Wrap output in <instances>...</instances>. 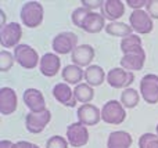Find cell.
Instances as JSON below:
<instances>
[{
  "label": "cell",
  "instance_id": "44dd1931",
  "mask_svg": "<svg viewBox=\"0 0 158 148\" xmlns=\"http://www.w3.org/2000/svg\"><path fill=\"white\" fill-rule=\"evenodd\" d=\"M104 79H107V75L100 65H90L85 69V82L92 87L101 86Z\"/></svg>",
  "mask_w": 158,
  "mask_h": 148
},
{
  "label": "cell",
  "instance_id": "e0dca14e",
  "mask_svg": "<svg viewBox=\"0 0 158 148\" xmlns=\"http://www.w3.org/2000/svg\"><path fill=\"white\" fill-rule=\"evenodd\" d=\"M53 97L57 100L60 104L65 105V107H75L77 105V98H75V93L67 83H57L53 87Z\"/></svg>",
  "mask_w": 158,
  "mask_h": 148
},
{
  "label": "cell",
  "instance_id": "7a4b0ae2",
  "mask_svg": "<svg viewBox=\"0 0 158 148\" xmlns=\"http://www.w3.org/2000/svg\"><path fill=\"white\" fill-rule=\"evenodd\" d=\"M126 119L125 107L121 104V101L110 100L101 108V121L108 125H121Z\"/></svg>",
  "mask_w": 158,
  "mask_h": 148
},
{
  "label": "cell",
  "instance_id": "484cf974",
  "mask_svg": "<svg viewBox=\"0 0 158 148\" xmlns=\"http://www.w3.org/2000/svg\"><path fill=\"white\" fill-rule=\"evenodd\" d=\"M139 101H140V96L135 89H132V87L125 89V90L121 93V104L125 108L133 110V108L137 107Z\"/></svg>",
  "mask_w": 158,
  "mask_h": 148
},
{
  "label": "cell",
  "instance_id": "2e32d148",
  "mask_svg": "<svg viewBox=\"0 0 158 148\" xmlns=\"http://www.w3.org/2000/svg\"><path fill=\"white\" fill-rule=\"evenodd\" d=\"M17 93L11 87L0 89V114L2 115H11L17 110Z\"/></svg>",
  "mask_w": 158,
  "mask_h": 148
},
{
  "label": "cell",
  "instance_id": "d590c367",
  "mask_svg": "<svg viewBox=\"0 0 158 148\" xmlns=\"http://www.w3.org/2000/svg\"><path fill=\"white\" fill-rule=\"evenodd\" d=\"M0 15H2V28H3L4 25H7V24H6V14H4V10H0Z\"/></svg>",
  "mask_w": 158,
  "mask_h": 148
},
{
  "label": "cell",
  "instance_id": "30bf717a",
  "mask_svg": "<svg viewBox=\"0 0 158 148\" xmlns=\"http://www.w3.org/2000/svg\"><path fill=\"white\" fill-rule=\"evenodd\" d=\"M67 140L69 146L74 148H81L89 143V130L81 122L71 123L67 127Z\"/></svg>",
  "mask_w": 158,
  "mask_h": 148
},
{
  "label": "cell",
  "instance_id": "5b68a950",
  "mask_svg": "<svg viewBox=\"0 0 158 148\" xmlns=\"http://www.w3.org/2000/svg\"><path fill=\"white\" fill-rule=\"evenodd\" d=\"M22 38V26L18 22H10L0 29V44L4 49H15Z\"/></svg>",
  "mask_w": 158,
  "mask_h": 148
},
{
  "label": "cell",
  "instance_id": "52a82bcc",
  "mask_svg": "<svg viewBox=\"0 0 158 148\" xmlns=\"http://www.w3.org/2000/svg\"><path fill=\"white\" fill-rule=\"evenodd\" d=\"M50 121H52V112L49 110L43 112H29L25 118V126L29 133L39 134L46 129Z\"/></svg>",
  "mask_w": 158,
  "mask_h": 148
},
{
  "label": "cell",
  "instance_id": "8992f818",
  "mask_svg": "<svg viewBox=\"0 0 158 148\" xmlns=\"http://www.w3.org/2000/svg\"><path fill=\"white\" fill-rule=\"evenodd\" d=\"M140 94L147 104L158 102V75H144L140 80Z\"/></svg>",
  "mask_w": 158,
  "mask_h": 148
},
{
  "label": "cell",
  "instance_id": "7402d4cb",
  "mask_svg": "<svg viewBox=\"0 0 158 148\" xmlns=\"http://www.w3.org/2000/svg\"><path fill=\"white\" fill-rule=\"evenodd\" d=\"M64 82H67L68 85H81L79 82H82V79H85V71L78 65H67L61 72Z\"/></svg>",
  "mask_w": 158,
  "mask_h": 148
},
{
  "label": "cell",
  "instance_id": "9c48e42d",
  "mask_svg": "<svg viewBox=\"0 0 158 148\" xmlns=\"http://www.w3.org/2000/svg\"><path fill=\"white\" fill-rule=\"evenodd\" d=\"M129 24H131L132 29H133L135 32L142 33V35L150 33L154 28L153 18H151L147 11H144V10L132 11V14L129 15Z\"/></svg>",
  "mask_w": 158,
  "mask_h": 148
},
{
  "label": "cell",
  "instance_id": "f1b7e54d",
  "mask_svg": "<svg viewBox=\"0 0 158 148\" xmlns=\"http://www.w3.org/2000/svg\"><path fill=\"white\" fill-rule=\"evenodd\" d=\"M68 140L61 137V136H53L46 143V148H68Z\"/></svg>",
  "mask_w": 158,
  "mask_h": 148
},
{
  "label": "cell",
  "instance_id": "cb8c5ba5",
  "mask_svg": "<svg viewBox=\"0 0 158 148\" xmlns=\"http://www.w3.org/2000/svg\"><path fill=\"white\" fill-rule=\"evenodd\" d=\"M74 93H75L77 101L82 102V104H89L93 100V97H94V90L87 83H81V85L75 86Z\"/></svg>",
  "mask_w": 158,
  "mask_h": 148
},
{
  "label": "cell",
  "instance_id": "277c9868",
  "mask_svg": "<svg viewBox=\"0 0 158 148\" xmlns=\"http://www.w3.org/2000/svg\"><path fill=\"white\" fill-rule=\"evenodd\" d=\"M78 46V36L74 32H61L56 35L52 42V47L56 54H72Z\"/></svg>",
  "mask_w": 158,
  "mask_h": 148
},
{
  "label": "cell",
  "instance_id": "d4e9b609",
  "mask_svg": "<svg viewBox=\"0 0 158 148\" xmlns=\"http://www.w3.org/2000/svg\"><path fill=\"white\" fill-rule=\"evenodd\" d=\"M142 39L139 38L137 35H129L126 38H123L121 40V50H122L123 54H128V53H133V51H137V50L143 49L142 46Z\"/></svg>",
  "mask_w": 158,
  "mask_h": 148
},
{
  "label": "cell",
  "instance_id": "83f0119b",
  "mask_svg": "<svg viewBox=\"0 0 158 148\" xmlns=\"http://www.w3.org/2000/svg\"><path fill=\"white\" fill-rule=\"evenodd\" d=\"M90 13H92V11H90L89 8L83 7V6H82V7L75 8V10L72 11V15H71V19H72V22H74L75 26L82 28V25H83V21L86 19V17L89 15Z\"/></svg>",
  "mask_w": 158,
  "mask_h": 148
},
{
  "label": "cell",
  "instance_id": "f546056e",
  "mask_svg": "<svg viewBox=\"0 0 158 148\" xmlns=\"http://www.w3.org/2000/svg\"><path fill=\"white\" fill-rule=\"evenodd\" d=\"M156 140H158V134L156 133H144L140 136L139 138V148H148L151 143H154Z\"/></svg>",
  "mask_w": 158,
  "mask_h": 148
},
{
  "label": "cell",
  "instance_id": "ac0fdd59",
  "mask_svg": "<svg viewBox=\"0 0 158 148\" xmlns=\"http://www.w3.org/2000/svg\"><path fill=\"white\" fill-rule=\"evenodd\" d=\"M125 14V3L121 0H106L101 7V15L110 19V22H117Z\"/></svg>",
  "mask_w": 158,
  "mask_h": 148
},
{
  "label": "cell",
  "instance_id": "4fadbf2b",
  "mask_svg": "<svg viewBox=\"0 0 158 148\" xmlns=\"http://www.w3.org/2000/svg\"><path fill=\"white\" fill-rule=\"evenodd\" d=\"M144 62H146V51L144 49H140L137 51L123 54L122 58H121V68L126 69L129 72L140 71L144 66Z\"/></svg>",
  "mask_w": 158,
  "mask_h": 148
},
{
  "label": "cell",
  "instance_id": "8fae6325",
  "mask_svg": "<svg viewBox=\"0 0 158 148\" xmlns=\"http://www.w3.org/2000/svg\"><path fill=\"white\" fill-rule=\"evenodd\" d=\"M22 100H24V104L29 108L31 112H43L47 110L43 93L38 89H27L22 94Z\"/></svg>",
  "mask_w": 158,
  "mask_h": 148
},
{
  "label": "cell",
  "instance_id": "5bb4252c",
  "mask_svg": "<svg viewBox=\"0 0 158 148\" xmlns=\"http://www.w3.org/2000/svg\"><path fill=\"white\" fill-rule=\"evenodd\" d=\"M94 49H93L90 44H79L77 49L72 51L71 54V60L74 62V65H78L81 68L83 66H90L92 65V61L94 60Z\"/></svg>",
  "mask_w": 158,
  "mask_h": 148
},
{
  "label": "cell",
  "instance_id": "4316f807",
  "mask_svg": "<svg viewBox=\"0 0 158 148\" xmlns=\"http://www.w3.org/2000/svg\"><path fill=\"white\" fill-rule=\"evenodd\" d=\"M15 57L14 54H11L7 50H2L0 51V71L7 72L8 69H11V66L15 64Z\"/></svg>",
  "mask_w": 158,
  "mask_h": 148
},
{
  "label": "cell",
  "instance_id": "8d00e7d4",
  "mask_svg": "<svg viewBox=\"0 0 158 148\" xmlns=\"http://www.w3.org/2000/svg\"><path fill=\"white\" fill-rule=\"evenodd\" d=\"M148 148H158V140H156L154 143H151V144H150V147H148Z\"/></svg>",
  "mask_w": 158,
  "mask_h": 148
},
{
  "label": "cell",
  "instance_id": "d6986e66",
  "mask_svg": "<svg viewBox=\"0 0 158 148\" xmlns=\"http://www.w3.org/2000/svg\"><path fill=\"white\" fill-rule=\"evenodd\" d=\"M106 18H104L101 14L98 13H92L86 17V19L83 21V25H82V29L87 33H98L103 29H106Z\"/></svg>",
  "mask_w": 158,
  "mask_h": 148
},
{
  "label": "cell",
  "instance_id": "3957f363",
  "mask_svg": "<svg viewBox=\"0 0 158 148\" xmlns=\"http://www.w3.org/2000/svg\"><path fill=\"white\" fill-rule=\"evenodd\" d=\"M14 57L17 64H19L25 69H33L40 62L38 51L32 49L29 44H18L14 49Z\"/></svg>",
  "mask_w": 158,
  "mask_h": 148
},
{
  "label": "cell",
  "instance_id": "d6a6232c",
  "mask_svg": "<svg viewBox=\"0 0 158 148\" xmlns=\"http://www.w3.org/2000/svg\"><path fill=\"white\" fill-rule=\"evenodd\" d=\"M126 4L131 8H133V11H136V10H142L143 7H146L147 0H126Z\"/></svg>",
  "mask_w": 158,
  "mask_h": 148
},
{
  "label": "cell",
  "instance_id": "9a60e30c",
  "mask_svg": "<svg viewBox=\"0 0 158 148\" xmlns=\"http://www.w3.org/2000/svg\"><path fill=\"white\" fill-rule=\"evenodd\" d=\"M60 68H61V60L54 53H46L40 58L39 69H40V74L43 76H47V78L56 76L58 74V71H60Z\"/></svg>",
  "mask_w": 158,
  "mask_h": 148
},
{
  "label": "cell",
  "instance_id": "603a6c76",
  "mask_svg": "<svg viewBox=\"0 0 158 148\" xmlns=\"http://www.w3.org/2000/svg\"><path fill=\"white\" fill-rule=\"evenodd\" d=\"M104 30L111 36H117V38L123 39V38H126V36L132 35V30L133 29H132L131 25H126V24H123V22L117 21V22H110V24H107Z\"/></svg>",
  "mask_w": 158,
  "mask_h": 148
},
{
  "label": "cell",
  "instance_id": "74e56055",
  "mask_svg": "<svg viewBox=\"0 0 158 148\" xmlns=\"http://www.w3.org/2000/svg\"><path fill=\"white\" fill-rule=\"evenodd\" d=\"M156 132H157V134H158V125H157V127H156Z\"/></svg>",
  "mask_w": 158,
  "mask_h": 148
},
{
  "label": "cell",
  "instance_id": "ffe728a7",
  "mask_svg": "<svg viewBox=\"0 0 158 148\" xmlns=\"http://www.w3.org/2000/svg\"><path fill=\"white\" fill-rule=\"evenodd\" d=\"M132 136L128 132L123 130H117V132L110 133L108 140H107V148H131Z\"/></svg>",
  "mask_w": 158,
  "mask_h": 148
},
{
  "label": "cell",
  "instance_id": "4dcf8cb0",
  "mask_svg": "<svg viewBox=\"0 0 158 148\" xmlns=\"http://www.w3.org/2000/svg\"><path fill=\"white\" fill-rule=\"evenodd\" d=\"M146 11L153 19H158V0H147Z\"/></svg>",
  "mask_w": 158,
  "mask_h": 148
},
{
  "label": "cell",
  "instance_id": "7c38bea8",
  "mask_svg": "<svg viewBox=\"0 0 158 148\" xmlns=\"http://www.w3.org/2000/svg\"><path fill=\"white\" fill-rule=\"evenodd\" d=\"M78 122L85 126H96L101 119V111L93 104H82L77 111Z\"/></svg>",
  "mask_w": 158,
  "mask_h": 148
},
{
  "label": "cell",
  "instance_id": "836d02e7",
  "mask_svg": "<svg viewBox=\"0 0 158 148\" xmlns=\"http://www.w3.org/2000/svg\"><path fill=\"white\" fill-rule=\"evenodd\" d=\"M15 148H40V147L33 143H29V141H17Z\"/></svg>",
  "mask_w": 158,
  "mask_h": 148
},
{
  "label": "cell",
  "instance_id": "1f68e13d",
  "mask_svg": "<svg viewBox=\"0 0 158 148\" xmlns=\"http://www.w3.org/2000/svg\"><path fill=\"white\" fill-rule=\"evenodd\" d=\"M103 3L104 2H101V0H82V4H83V7L89 8L90 11L96 10V8L103 7Z\"/></svg>",
  "mask_w": 158,
  "mask_h": 148
},
{
  "label": "cell",
  "instance_id": "e575fe53",
  "mask_svg": "<svg viewBox=\"0 0 158 148\" xmlns=\"http://www.w3.org/2000/svg\"><path fill=\"white\" fill-rule=\"evenodd\" d=\"M0 148H15V143H11L8 140H2L0 141Z\"/></svg>",
  "mask_w": 158,
  "mask_h": 148
},
{
  "label": "cell",
  "instance_id": "ba28073f",
  "mask_svg": "<svg viewBox=\"0 0 158 148\" xmlns=\"http://www.w3.org/2000/svg\"><path fill=\"white\" fill-rule=\"evenodd\" d=\"M135 74L129 72L126 69L121 68H112L107 74V83L114 89H129V86L133 83Z\"/></svg>",
  "mask_w": 158,
  "mask_h": 148
},
{
  "label": "cell",
  "instance_id": "6da1fadb",
  "mask_svg": "<svg viewBox=\"0 0 158 148\" xmlns=\"http://www.w3.org/2000/svg\"><path fill=\"white\" fill-rule=\"evenodd\" d=\"M19 17H21L22 25L28 28H38L43 22V6L39 2H27L25 4H22Z\"/></svg>",
  "mask_w": 158,
  "mask_h": 148
}]
</instances>
